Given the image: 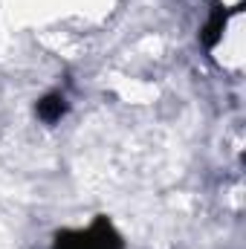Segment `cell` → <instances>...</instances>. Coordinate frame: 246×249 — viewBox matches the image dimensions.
Returning <instances> with one entry per match:
<instances>
[{"mask_svg":"<svg viewBox=\"0 0 246 249\" xmlns=\"http://www.w3.org/2000/svg\"><path fill=\"white\" fill-rule=\"evenodd\" d=\"M55 249H122V238L107 217H96L90 229L61 232L55 238Z\"/></svg>","mask_w":246,"mask_h":249,"instance_id":"1","label":"cell"},{"mask_svg":"<svg viewBox=\"0 0 246 249\" xmlns=\"http://www.w3.org/2000/svg\"><path fill=\"white\" fill-rule=\"evenodd\" d=\"M35 110H38V119H41V122L53 124V122H58L64 113H67V102H64L61 93H50V96H44V99L38 102Z\"/></svg>","mask_w":246,"mask_h":249,"instance_id":"2","label":"cell"}]
</instances>
